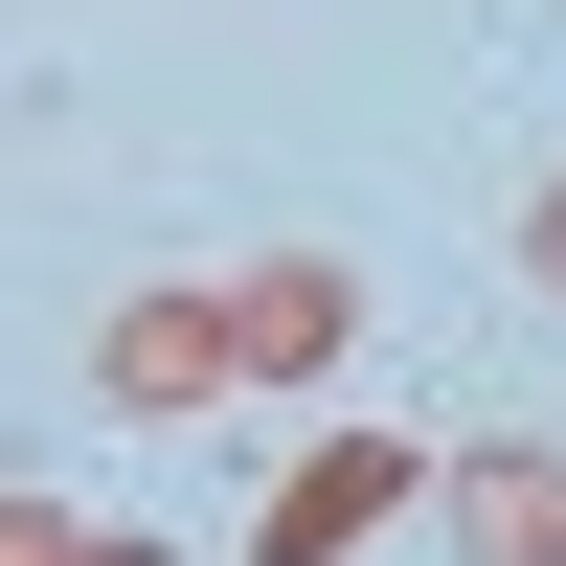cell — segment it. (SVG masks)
<instances>
[{"instance_id":"1","label":"cell","mask_w":566,"mask_h":566,"mask_svg":"<svg viewBox=\"0 0 566 566\" xmlns=\"http://www.w3.org/2000/svg\"><path fill=\"white\" fill-rule=\"evenodd\" d=\"M408 499H431V453H408V431H317L295 476H272V522H250V566H363V544L408 522Z\"/></svg>"},{"instance_id":"2","label":"cell","mask_w":566,"mask_h":566,"mask_svg":"<svg viewBox=\"0 0 566 566\" xmlns=\"http://www.w3.org/2000/svg\"><path fill=\"white\" fill-rule=\"evenodd\" d=\"M340 340H363V272H317V250L227 272V386H340Z\"/></svg>"},{"instance_id":"3","label":"cell","mask_w":566,"mask_h":566,"mask_svg":"<svg viewBox=\"0 0 566 566\" xmlns=\"http://www.w3.org/2000/svg\"><path fill=\"white\" fill-rule=\"evenodd\" d=\"M91 408H136V431H159V408H227V295H136L114 340H91Z\"/></svg>"},{"instance_id":"4","label":"cell","mask_w":566,"mask_h":566,"mask_svg":"<svg viewBox=\"0 0 566 566\" xmlns=\"http://www.w3.org/2000/svg\"><path fill=\"white\" fill-rule=\"evenodd\" d=\"M431 499L476 566H566V453H431Z\"/></svg>"},{"instance_id":"5","label":"cell","mask_w":566,"mask_h":566,"mask_svg":"<svg viewBox=\"0 0 566 566\" xmlns=\"http://www.w3.org/2000/svg\"><path fill=\"white\" fill-rule=\"evenodd\" d=\"M91 522H69V499H0V566H69Z\"/></svg>"},{"instance_id":"6","label":"cell","mask_w":566,"mask_h":566,"mask_svg":"<svg viewBox=\"0 0 566 566\" xmlns=\"http://www.w3.org/2000/svg\"><path fill=\"white\" fill-rule=\"evenodd\" d=\"M522 295H566V181H544V205H522Z\"/></svg>"},{"instance_id":"7","label":"cell","mask_w":566,"mask_h":566,"mask_svg":"<svg viewBox=\"0 0 566 566\" xmlns=\"http://www.w3.org/2000/svg\"><path fill=\"white\" fill-rule=\"evenodd\" d=\"M69 566H159V544H69Z\"/></svg>"}]
</instances>
